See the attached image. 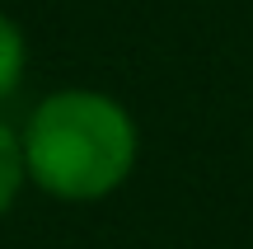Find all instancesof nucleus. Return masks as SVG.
<instances>
[{"label":"nucleus","instance_id":"nucleus-3","mask_svg":"<svg viewBox=\"0 0 253 249\" xmlns=\"http://www.w3.org/2000/svg\"><path fill=\"white\" fill-rule=\"evenodd\" d=\"M24 184H28V169H24V141H19V132L9 127L5 118H0V216H9V207L19 202Z\"/></svg>","mask_w":253,"mask_h":249},{"label":"nucleus","instance_id":"nucleus-2","mask_svg":"<svg viewBox=\"0 0 253 249\" xmlns=\"http://www.w3.org/2000/svg\"><path fill=\"white\" fill-rule=\"evenodd\" d=\"M24 71H28V33L14 14L0 9V103L19 94Z\"/></svg>","mask_w":253,"mask_h":249},{"label":"nucleus","instance_id":"nucleus-1","mask_svg":"<svg viewBox=\"0 0 253 249\" xmlns=\"http://www.w3.org/2000/svg\"><path fill=\"white\" fill-rule=\"evenodd\" d=\"M19 141L28 184L56 202H103L141 160V127L126 103L80 85L38 99Z\"/></svg>","mask_w":253,"mask_h":249}]
</instances>
